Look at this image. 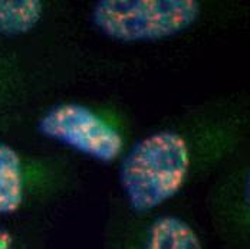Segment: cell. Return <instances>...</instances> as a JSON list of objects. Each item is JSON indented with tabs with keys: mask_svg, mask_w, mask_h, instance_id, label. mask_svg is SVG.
Listing matches in <instances>:
<instances>
[{
	"mask_svg": "<svg viewBox=\"0 0 250 249\" xmlns=\"http://www.w3.org/2000/svg\"><path fill=\"white\" fill-rule=\"evenodd\" d=\"M25 200V176L19 153L0 143V215L18 212Z\"/></svg>",
	"mask_w": 250,
	"mask_h": 249,
	"instance_id": "5b68a950",
	"label": "cell"
},
{
	"mask_svg": "<svg viewBox=\"0 0 250 249\" xmlns=\"http://www.w3.org/2000/svg\"><path fill=\"white\" fill-rule=\"evenodd\" d=\"M15 248V238L13 235L0 225V249H13Z\"/></svg>",
	"mask_w": 250,
	"mask_h": 249,
	"instance_id": "52a82bcc",
	"label": "cell"
},
{
	"mask_svg": "<svg viewBox=\"0 0 250 249\" xmlns=\"http://www.w3.org/2000/svg\"><path fill=\"white\" fill-rule=\"evenodd\" d=\"M200 16L196 0H101L92 22L120 42H154L188 29Z\"/></svg>",
	"mask_w": 250,
	"mask_h": 249,
	"instance_id": "7a4b0ae2",
	"label": "cell"
},
{
	"mask_svg": "<svg viewBox=\"0 0 250 249\" xmlns=\"http://www.w3.org/2000/svg\"><path fill=\"white\" fill-rule=\"evenodd\" d=\"M41 133L102 163H112L124 149L121 134L91 108L62 104L50 108L39 123Z\"/></svg>",
	"mask_w": 250,
	"mask_h": 249,
	"instance_id": "3957f363",
	"label": "cell"
},
{
	"mask_svg": "<svg viewBox=\"0 0 250 249\" xmlns=\"http://www.w3.org/2000/svg\"><path fill=\"white\" fill-rule=\"evenodd\" d=\"M190 169V150L183 136L158 131L138 141L121 167V186L129 207L147 213L173 199Z\"/></svg>",
	"mask_w": 250,
	"mask_h": 249,
	"instance_id": "6da1fadb",
	"label": "cell"
},
{
	"mask_svg": "<svg viewBox=\"0 0 250 249\" xmlns=\"http://www.w3.org/2000/svg\"><path fill=\"white\" fill-rule=\"evenodd\" d=\"M42 15L41 0H0V33H27L39 23Z\"/></svg>",
	"mask_w": 250,
	"mask_h": 249,
	"instance_id": "8992f818",
	"label": "cell"
},
{
	"mask_svg": "<svg viewBox=\"0 0 250 249\" xmlns=\"http://www.w3.org/2000/svg\"><path fill=\"white\" fill-rule=\"evenodd\" d=\"M141 249H204L199 233L184 219L167 215L150 225Z\"/></svg>",
	"mask_w": 250,
	"mask_h": 249,
	"instance_id": "277c9868",
	"label": "cell"
}]
</instances>
